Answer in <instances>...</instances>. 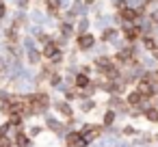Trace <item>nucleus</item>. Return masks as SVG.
I'll use <instances>...</instances> for the list:
<instances>
[{
  "label": "nucleus",
  "instance_id": "f257e3e1",
  "mask_svg": "<svg viewBox=\"0 0 158 147\" xmlns=\"http://www.w3.org/2000/svg\"><path fill=\"white\" fill-rule=\"evenodd\" d=\"M139 93H141V97H152V95L156 93V87L145 78V80H141V82H139Z\"/></svg>",
  "mask_w": 158,
  "mask_h": 147
},
{
  "label": "nucleus",
  "instance_id": "f03ea898",
  "mask_svg": "<svg viewBox=\"0 0 158 147\" xmlns=\"http://www.w3.org/2000/svg\"><path fill=\"white\" fill-rule=\"evenodd\" d=\"M123 35H126L128 41H134V39L141 37V28H139V26H126V28H123Z\"/></svg>",
  "mask_w": 158,
  "mask_h": 147
},
{
  "label": "nucleus",
  "instance_id": "7ed1b4c3",
  "mask_svg": "<svg viewBox=\"0 0 158 147\" xmlns=\"http://www.w3.org/2000/svg\"><path fill=\"white\" fill-rule=\"evenodd\" d=\"M67 145H69V147H85L87 141L82 138V134H69V136H67Z\"/></svg>",
  "mask_w": 158,
  "mask_h": 147
},
{
  "label": "nucleus",
  "instance_id": "20e7f679",
  "mask_svg": "<svg viewBox=\"0 0 158 147\" xmlns=\"http://www.w3.org/2000/svg\"><path fill=\"white\" fill-rule=\"evenodd\" d=\"M76 43H78L80 50H89V48L93 46V37H91V35H82V37L76 39Z\"/></svg>",
  "mask_w": 158,
  "mask_h": 147
},
{
  "label": "nucleus",
  "instance_id": "39448f33",
  "mask_svg": "<svg viewBox=\"0 0 158 147\" xmlns=\"http://www.w3.org/2000/svg\"><path fill=\"white\" fill-rule=\"evenodd\" d=\"M56 54H59V46L56 43H48L44 48V56L46 59H56Z\"/></svg>",
  "mask_w": 158,
  "mask_h": 147
},
{
  "label": "nucleus",
  "instance_id": "423d86ee",
  "mask_svg": "<svg viewBox=\"0 0 158 147\" xmlns=\"http://www.w3.org/2000/svg\"><path fill=\"white\" fill-rule=\"evenodd\" d=\"M98 134H100V128H91V125H89V128H85V132H82V138H85V141H93Z\"/></svg>",
  "mask_w": 158,
  "mask_h": 147
},
{
  "label": "nucleus",
  "instance_id": "0eeeda50",
  "mask_svg": "<svg viewBox=\"0 0 158 147\" xmlns=\"http://www.w3.org/2000/svg\"><path fill=\"white\" fill-rule=\"evenodd\" d=\"M121 20L128 22V24L134 22V20H136V11H132V9H123V11H121Z\"/></svg>",
  "mask_w": 158,
  "mask_h": 147
},
{
  "label": "nucleus",
  "instance_id": "6e6552de",
  "mask_svg": "<svg viewBox=\"0 0 158 147\" xmlns=\"http://www.w3.org/2000/svg\"><path fill=\"white\" fill-rule=\"evenodd\" d=\"M145 117L149 121H158V110L156 108H149V110H145Z\"/></svg>",
  "mask_w": 158,
  "mask_h": 147
},
{
  "label": "nucleus",
  "instance_id": "1a4fd4ad",
  "mask_svg": "<svg viewBox=\"0 0 158 147\" xmlns=\"http://www.w3.org/2000/svg\"><path fill=\"white\" fill-rule=\"evenodd\" d=\"M141 100H143V97H141V93H139V91H136V93H130V95H128V102H130V104H139Z\"/></svg>",
  "mask_w": 158,
  "mask_h": 147
},
{
  "label": "nucleus",
  "instance_id": "9d476101",
  "mask_svg": "<svg viewBox=\"0 0 158 147\" xmlns=\"http://www.w3.org/2000/svg\"><path fill=\"white\" fill-rule=\"evenodd\" d=\"M56 108H59V112H61V115H65V117H69V115H72V108H69L67 104H59Z\"/></svg>",
  "mask_w": 158,
  "mask_h": 147
},
{
  "label": "nucleus",
  "instance_id": "9b49d317",
  "mask_svg": "<svg viewBox=\"0 0 158 147\" xmlns=\"http://www.w3.org/2000/svg\"><path fill=\"white\" fill-rule=\"evenodd\" d=\"M15 141H18V147H26V145H28V138H26L24 134H18Z\"/></svg>",
  "mask_w": 158,
  "mask_h": 147
},
{
  "label": "nucleus",
  "instance_id": "f8f14e48",
  "mask_svg": "<svg viewBox=\"0 0 158 147\" xmlns=\"http://www.w3.org/2000/svg\"><path fill=\"white\" fill-rule=\"evenodd\" d=\"M48 9H50L52 13H56V9H59V0H48Z\"/></svg>",
  "mask_w": 158,
  "mask_h": 147
},
{
  "label": "nucleus",
  "instance_id": "ddd939ff",
  "mask_svg": "<svg viewBox=\"0 0 158 147\" xmlns=\"http://www.w3.org/2000/svg\"><path fill=\"white\" fill-rule=\"evenodd\" d=\"M76 84H78V87H87V84H89L87 76H78V78H76Z\"/></svg>",
  "mask_w": 158,
  "mask_h": 147
},
{
  "label": "nucleus",
  "instance_id": "4468645a",
  "mask_svg": "<svg viewBox=\"0 0 158 147\" xmlns=\"http://www.w3.org/2000/svg\"><path fill=\"white\" fill-rule=\"evenodd\" d=\"M113 119H115V112H106V115H104V123H106V125H110Z\"/></svg>",
  "mask_w": 158,
  "mask_h": 147
},
{
  "label": "nucleus",
  "instance_id": "2eb2a0df",
  "mask_svg": "<svg viewBox=\"0 0 158 147\" xmlns=\"http://www.w3.org/2000/svg\"><path fill=\"white\" fill-rule=\"evenodd\" d=\"M9 132V123H5V125H0V138H2L5 134Z\"/></svg>",
  "mask_w": 158,
  "mask_h": 147
},
{
  "label": "nucleus",
  "instance_id": "dca6fc26",
  "mask_svg": "<svg viewBox=\"0 0 158 147\" xmlns=\"http://www.w3.org/2000/svg\"><path fill=\"white\" fill-rule=\"evenodd\" d=\"M113 35H115V31H113V28H110V31H106V33H104V39H106V41H108V39H110V37H113Z\"/></svg>",
  "mask_w": 158,
  "mask_h": 147
},
{
  "label": "nucleus",
  "instance_id": "f3484780",
  "mask_svg": "<svg viewBox=\"0 0 158 147\" xmlns=\"http://www.w3.org/2000/svg\"><path fill=\"white\" fill-rule=\"evenodd\" d=\"M145 46H147V48H154L156 41H154V39H145Z\"/></svg>",
  "mask_w": 158,
  "mask_h": 147
},
{
  "label": "nucleus",
  "instance_id": "a211bd4d",
  "mask_svg": "<svg viewBox=\"0 0 158 147\" xmlns=\"http://www.w3.org/2000/svg\"><path fill=\"white\" fill-rule=\"evenodd\" d=\"M28 59H31L33 63H37V59H39V56H37V52H31V56H28Z\"/></svg>",
  "mask_w": 158,
  "mask_h": 147
},
{
  "label": "nucleus",
  "instance_id": "6ab92c4d",
  "mask_svg": "<svg viewBox=\"0 0 158 147\" xmlns=\"http://www.w3.org/2000/svg\"><path fill=\"white\" fill-rule=\"evenodd\" d=\"M152 22H154V24H158V11H156V13H152Z\"/></svg>",
  "mask_w": 158,
  "mask_h": 147
},
{
  "label": "nucleus",
  "instance_id": "aec40b11",
  "mask_svg": "<svg viewBox=\"0 0 158 147\" xmlns=\"http://www.w3.org/2000/svg\"><path fill=\"white\" fill-rule=\"evenodd\" d=\"M2 15H5V7H2V5H0V18H2Z\"/></svg>",
  "mask_w": 158,
  "mask_h": 147
},
{
  "label": "nucleus",
  "instance_id": "412c9836",
  "mask_svg": "<svg viewBox=\"0 0 158 147\" xmlns=\"http://www.w3.org/2000/svg\"><path fill=\"white\" fill-rule=\"evenodd\" d=\"M85 2H87V5H91V2H95V0H85Z\"/></svg>",
  "mask_w": 158,
  "mask_h": 147
}]
</instances>
